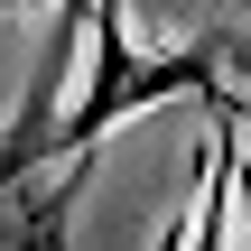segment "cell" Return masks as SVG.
<instances>
[{"instance_id": "6da1fadb", "label": "cell", "mask_w": 251, "mask_h": 251, "mask_svg": "<svg viewBox=\"0 0 251 251\" xmlns=\"http://www.w3.org/2000/svg\"><path fill=\"white\" fill-rule=\"evenodd\" d=\"M121 19H130L121 0H93V28H84V75H75L65 130H56V149H65V158H93V140H102V130L140 121V112H158V102H177V93H196V102H205V93L224 84V56H214V37L149 56V47H140Z\"/></svg>"}, {"instance_id": "7a4b0ae2", "label": "cell", "mask_w": 251, "mask_h": 251, "mask_svg": "<svg viewBox=\"0 0 251 251\" xmlns=\"http://www.w3.org/2000/svg\"><path fill=\"white\" fill-rule=\"evenodd\" d=\"M84 186H93V158L9 177V186H0V251H65V214H75Z\"/></svg>"}, {"instance_id": "3957f363", "label": "cell", "mask_w": 251, "mask_h": 251, "mask_svg": "<svg viewBox=\"0 0 251 251\" xmlns=\"http://www.w3.org/2000/svg\"><path fill=\"white\" fill-rule=\"evenodd\" d=\"M214 56H224V75H242V84H251V37H214Z\"/></svg>"}, {"instance_id": "277c9868", "label": "cell", "mask_w": 251, "mask_h": 251, "mask_svg": "<svg viewBox=\"0 0 251 251\" xmlns=\"http://www.w3.org/2000/svg\"><path fill=\"white\" fill-rule=\"evenodd\" d=\"M233 19H251V0H233Z\"/></svg>"}, {"instance_id": "5b68a950", "label": "cell", "mask_w": 251, "mask_h": 251, "mask_svg": "<svg viewBox=\"0 0 251 251\" xmlns=\"http://www.w3.org/2000/svg\"><path fill=\"white\" fill-rule=\"evenodd\" d=\"M9 9H19V0H0V19H9Z\"/></svg>"}]
</instances>
